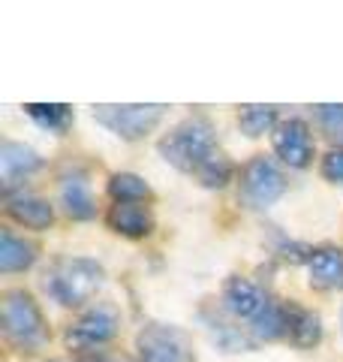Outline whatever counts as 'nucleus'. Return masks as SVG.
<instances>
[{"label":"nucleus","mask_w":343,"mask_h":362,"mask_svg":"<svg viewBox=\"0 0 343 362\" xmlns=\"http://www.w3.org/2000/svg\"><path fill=\"white\" fill-rule=\"evenodd\" d=\"M102 266L88 257H64L42 275V287L66 308L85 305L102 287Z\"/></svg>","instance_id":"nucleus-1"},{"label":"nucleus","mask_w":343,"mask_h":362,"mask_svg":"<svg viewBox=\"0 0 343 362\" xmlns=\"http://www.w3.org/2000/svg\"><path fill=\"white\" fill-rule=\"evenodd\" d=\"M0 320H4V335L21 354H33L49 341V326L40 311L37 299L28 290H6L4 305H0Z\"/></svg>","instance_id":"nucleus-2"},{"label":"nucleus","mask_w":343,"mask_h":362,"mask_svg":"<svg viewBox=\"0 0 343 362\" xmlns=\"http://www.w3.org/2000/svg\"><path fill=\"white\" fill-rule=\"evenodd\" d=\"M217 151L214 145V127L208 118H187L181 121L169 136L160 139V154L181 169V173H199V166Z\"/></svg>","instance_id":"nucleus-3"},{"label":"nucleus","mask_w":343,"mask_h":362,"mask_svg":"<svg viewBox=\"0 0 343 362\" xmlns=\"http://www.w3.org/2000/svg\"><path fill=\"white\" fill-rule=\"evenodd\" d=\"M166 115V106L160 103H130V106H94V118L118 133L121 139H142Z\"/></svg>","instance_id":"nucleus-4"},{"label":"nucleus","mask_w":343,"mask_h":362,"mask_svg":"<svg viewBox=\"0 0 343 362\" xmlns=\"http://www.w3.org/2000/svg\"><path fill=\"white\" fill-rule=\"evenodd\" d=\"M139 362H193V344L190 335L175 326H145L136 338Z\"/></svg>","instance_id":"nucleus-5"},{"label":"nucleus","mask_w":343,"mask_h":362,"mask_svg":"<svg viewBox=\"0 0 343 362\" xmlns=\"http://www.w3.org/2000/svg\"><path fill=\"white\" fill-rule=\"evenodd\" d=\"M121 326V314L112 308V305H97V308H88L78 320L66 329V347L70 350H90L97 344H106L118 335Z\"/></svg>","instance_id":"nucleus-6"},{"label":"nucleus","mask_w":343,"mask_h":362,"mask_svg":"<svg viewBox=\"0 0 343 362\" xmlns=\"http://www.w3.org/2000/svg\"><path fill=\"white\" fill-rule=\"evenodd\" d=\"M241 194L250 206L268 209L286 194V178L268 157H253L241 173Z\"/></svg>","instance_id":"nucleus-7"},{"label":"nucleus","mask_w":343,"mask_h":362,"mask_svg":"<svg viewBox=\"0 0 343 362\" xmlns=\"http://www.w3.org/2000/svg\"><path fill=\"white\" fill-rule=\"evenodd\" d=\"M271 145L283 163H289L295 169H304L313 157V139H311V127L301 118H289L280 121L271 133Z\"/></svg>","instance_id":"nucleus-8"},{"label":"nucleus","mask_w":343,"mask_h":362,"mask_svg":"<svg viewBox=\"0 0 343 362\" xmlns=\"http://www.w3.org/2000/svg\"><path fill=\"white\" fill-rule=\"evenodd\" d=\"M223 302H226V308L235 317H241V320H256L259 311L268 305V296L253 284V281L229 278L226 287H223Z\"/></svg>","instance_id":"nucleus-9"},{"label":"nucleus","mask_w":343,"mask_h":362,"mask_svg":"<svg viewBox=\"0 0 343 362\" xmlns=\"http://www.w3.org/2000/svg\"><path fill=\"white\" fill-rule=\"evenodd\" d=\"M106 223L114 233L127 235V239H142V235H148L154 230L151 211L145 206H139V202H114L106 214Z\"/></svg>","instance_id":"nucleus-10"},{"label":"nucleus","mask_w":343,"mask_h":362,"mask_svg":"<svg viewBox=\"0 0 343 362\" xmlns=\"http://www.w3.org/2000/svg\"><path fill=\"white\" fill-rule=\"evenodd\" d=\"M6 214L13 221H18L28 230H49L54 221V211L49 206V199H42L37 194H16L6 199Z\"/></svg>","instance_id":"nucleus-11"},{"label":"nucleus","mask_w":343,"mask_h":362,"mask_svg":"<svg viewBox=\"0 0 343 362\" xmlns=\"http://www.w3.org/2000/svg\"><path fill=\"white\" fill-rule=\"evenodd\" d=\"M311 287L316 290H337L343 287V251L340 247H319L307 259Z\"/></svg>","instance_id":"nucleus-12"},{"label":"nucleus","mask_w":343,"mask_h":362,"mask_svg":"<svg viewBox=\"0 0 343 362\" xmlns=\"http://www.w3.org/2000/svg\"><path fill=\"white\" fill-rule=\"evenodd\" d=\"M33 169H40V157L33 148H28V145H21V142H9V139L0 145V178H4L6 190L13 187L18 178L30 175Z\"/></svg>","instance_id":"nucleus-13"},{"label":"nucleus","mask_w":343,"mask_h":362,"mask_svg":"<svg viewBox=\"0 0 343 362\" xmlns=\"http://www.w3.org/2000/svg\"><path fill=\"white\" fill-rule=\"evenodd\" d=\"M286 311V335L292 338L299 347H313L323 338V323H319V314L301 308V305H283Z\"/></svg>","instance_id":"nucleus-14"},{"label":"nucleus","mask_w":343,"mask_h":362,"mask_svg":"<svg viewBox=\"0 0 343 362\" xmlns=\"http://www.w3.org/2000/svg\"><path fill=\"white\" fill-rule=\"evenodd\" d=\"M61 206L76 221H88V218H94V214H97L94 194H90L88 181L82 175L64 178V185H61Z\"/></svg>","instance_id":"nucleus-15"},{"label":"nucleus","mask_w":343,"mask_h":362,"mask_svg":"<svg viewBox=\"0 0 343 362\" xmlns=\"http://www.w3.org/2000/svg\"><path fill=\"white\" fill-rule=\"evenodd\" d=\"M33 259H37V245L21 239V235L4 230L0 233V272H21L33 266Z\"/></svg>","instance_id":"nucleus-16"},{"label":"nucleus","mask_w":343,"mask_h":362,"mask_svg":"<svg viewBox=\"0 0 343 362\" xmlns=\"http://www.w3.org/2000/svg\"><path fill=\"white\" fill-rule=\"evenodd\" d=\"M109 194L118 202H142L151 197V187H148L145 178L133 175V173H114L109 178Z\"/></svg>","instance_id":"nucleus-17"},{"label":"nucleus","mask_w":343,"mask_h":362,"mask_svg":"<svg viewBox=\"0 0 343 362\" xmlns=\"http://www.w3.org/2000/svg\"><path fill=\"white\" fill-rule=\"evenodd\" d=\"M253 335L265 338V341L286 335V311H283V305L268 299V305L259 311V317L253 320Z\"/></svg>","instance_id":"nucleus-18"},{"label":"nucleus","mask_w":343,"mask_h":362,"mask_svg":"<svg viewBox=\"0 0 343 362\" xmlns=\"http://www.w3.org/2000/svg\"><path fill=\"white\" fill-rule=\"evenodd\" d=\"M28 109V115L33 121H40L42 127H49L54 133H64L66 127H70V121H73V112L70 106H64V103H49V106H42V103H30L25 106Z\"/></svg>","instance_id":"nucleus-19"},{"label":"nucleus","mask_w":343,"mask_h":362,"mask_svg":"<svg viewBox=\"0 0 343 362\" xmlns=\"http://www.w3.org/2000/svg\"><path fill=\"white\" fill-rule=\"evenodd\" d=\"M238 124H241V130L247 136H262L277 124V112H274L271 106H241V112H238Z\"/></svg>","instance_id":"nucleus-20"},{"label":"nucleus","mask_w":343,"mask_h":362,"mask_svg":"<svg viewBox=\"0 0 343 362\" xmlns=\"http://www.w3.org/2000/svg\"><path fill=\"white\" fill-rule=\"evenodd\" d=\"M196 178L202 181L205 187H223L229 178H232V163L226 160V157L220 154V151H214L208 160H205L202 166H199V173H196Z\"/></svg>","instance_id":"nucleus-21"},{"label":"nucleus","mask_w":343,"mask_h":362,"mask_svg":"<svg viewBox=\"0 0 343 362\" xmlns=\"http://www.w3.org/2000/svg\"><path fill=\"white\" fill-rule=\"evenodd\" d=\"M319 121H323L325 133L335 139L337 145H343V103H328V106H319Z\"/></svg>","instance_id":"nucleus-22"},{"label":"nucleus","mask_w":343,"mask_h":362,"mask_svg":"<svg viewBox=\"0 0 343 362\" xmlns=\"http://www.w3.org/2000/svg\"><path fill=\"white\" fill-rule=\"evenodd\" d=\"M319 173H323V178H328V181H343V148H331L323 157Z\"/></svg>","instance_id":"nucleus-23"},{"label":"nucleus","mask_w":343,"mask_h":362,"mask_svg":"<svg viewBox=\"0 0 343 362\" xmlns=\"http://www.w3.org/2000/svg\"><path fill=\"white\" fill-rule=\"evenodd\" d=\"M82 362H133V359L121 354H90V356H82Z\"/></svg>","instance_id":"nucleus-24"},{"label":"nucleus","mask_w":343,"mask_h":362,"mask_svg":"<svg viewBox=\"0 0 343 362\" xmlns=\"http://www.w3.org/2000/svg\"><path fill=\"white\" fill-rule=\"evenodd\" d=\"M49 362H57V359H49Z\"/></svg>","instance_id":"nucleus-25"}]
</instances>
